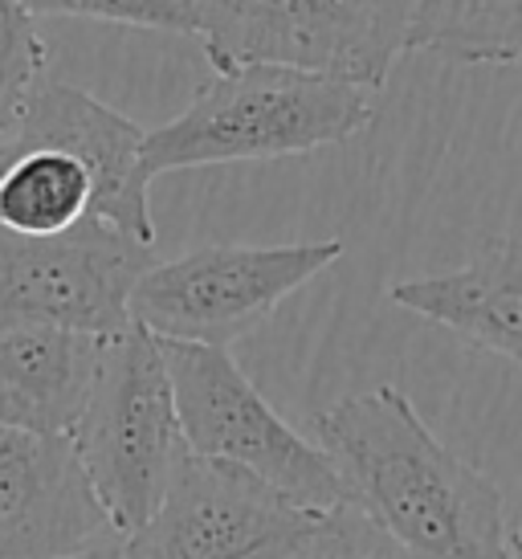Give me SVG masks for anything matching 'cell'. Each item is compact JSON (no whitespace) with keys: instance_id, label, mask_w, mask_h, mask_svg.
Instances as JSON below:
<instances>
[{"instance_id":"1","label":"cell","mask_w":522,"mask_h":559,"mask_svg":"<svg viewBox=\"0 0 522 559\" xmlns=\"http://www.w3.org/2000/svg\"><path fill=\"white\" fill-rule=\"evenodd\" d=\"M347 502L416 559H519L507 498L453 453L396 384L352 392L310 417Z\"/></svg>"},{"instance_id":"2","label":"cell","mask_w":522,"mask_h":559,"mask_svg":"<svg viewBox=\"0 0 522 559\" xmlns=\"http://www.w3.org/2000/svg\"><path fill=\"white\" fill-rule=\"evenodd\" d=\"M147 131L70 82L46 79L0 115V229L54 237L98 217L155 246Z\"/></svg>"},{"instance_id":"3","label":"cell","mask_w":522,"mask_h":559,"mask_svg":"<svg viewBox=\"0 0 522 559\" xmlns=\"http://www.w3.org/2000/svg\"><path fill=\"white\" fill-rule=\"evenodd\" d=\"M371 94L327 79L246 66L213 74L171 123L147 131L143 171L241 164V159H286L359 135L371 123Z\"/></svg>"},{"instance_id":"4","label":"cell","mask_w":522,"mask_h":559,"mask_svg":"<svg viewBox=\"0 0 522 559\" xmlns=\"http://www.w3.org/2000/svg\"><path fill=\"white\" fill-rule=\"evenodd\" d=\"M70 441L115 535H135L188 453L159 340L139 323L103 340Z\"/></svg>"},{"instance_id":"5","label":"cell","mask_w":522,"mask_h":559,"mask_svg":"<svg viewBox=\"0 0 522 559\" xmlns=\"http://www.w3.org/2000/svg\"><path fill=\"white\" fill-rule=\"evenodd\" d=\"M416 0H197V41L216 74L277 66L384 91L408 53Z\"/></svg>"},{"instance_id":"6","label":"cell","mask_w":522,"mask_h":559,"mask_svg":"<svg viewBox=\"0 0 522 559\" xmlns=\"http://www.w3.org/2000/svg\"><path fill=\"white\" fill-rule=\"evenodd\" d=\"M159 352L168 364L188 453L246 469L310 514L352 507L319 441L302 437L274 413V404L229 352L197 343H159Z\"/></svg>"},{"instance_id":"7","label":"cell","mask_w":522,"mask_h":559,"mask_svg":"<svg viewBox=\"0 0 522 559\" xmlns=\"http://www.w3.org/2000/svg\"><path fill=\"white\" fill-rule=\"evenodd\" d=\"M339 258V237L290 246H200L171 262H155L135 282L131 323L159 343L229 352Z\"/></svg>"},{"instance_id":"8","label":"cell","mask_w":522,"mask_h":559,"mask_svg":"<svg viewBox=\"0 0 522 559\" xmlns=\"http://www.w3.org/2000/svg\"><path fill=\"white\" fill-rule=\"evenodd\" d=\"M152 265V246L98 217L54 237L0 229V335L29 326L119 335L131 326V290Z\"/></svg>"},{"instance_id":"9","label":"cell","mask_w":522,"mask_h":559,"mask_svg":"<svg viewBox=\"0 0 522 559\" xmlns=\"http://www.w3.org/2000/svg\"><path fill=\"white\" fill-rule=\"evenodd\" d=\"M323 514L213 457L185 453L155 514L123 539V559H286Z\"/></svg>"},{"instance_id":"10","label":"cell","mask_w":522,"mask_h":559,"mask_svg":"<svg viewBox=\"0 0 522 559\" xmlns=\"http://www.w3.org/2000/svg\"><path fill=\"white\" fill-rule=\"evenodd\" d=\"M119 539L70 437L0 433V559H70Z\"/></svg>"},{"instance_id":"11","label":"cell","mask_w":522,"mask_h":559,"mask_svg":"<svg viewBox=\"0 0 522 559\" xmlns=\"http://www.w3.org/2000/svg\"><path fill=\"white\" fill-rule=\"evenodd\" d=\"M388 298L522 368V237H494L446 274L392 282Z\"/></svg>"},{"instance_id":"12","label":"cell","mask_w":522,"mask_h":559,"mask_svg":"<svg viewBox=\"0 0 522 559\" xmlns=\"http://www.w3.org/2000/svg\"><path fill=\"white\" fill-rule=\"evenodd\" d=\"M103 340L58 326L0 335V433L70 437L94 384Z\"/></svg>"},{"instance_id":"13","label":"cell","mask_w":522,"mask_h":559,"mask_svg":"<svg viewBox=\"0 0 522 559\" xmlns=\"http://www.w3.org/2000/svg\"><path fill=\"white\" fill-rule=\"evenodd\" d=\"M408 49L446 66H519L522 0H416Z\"/></svg>"},{"instance_id":"14","label":"cell","mask_w":522,"mask_h":559,"mask_svg":"<svg viewBox=\"0 0 522 559\" xmlns=\"http://www.w3.org/2000/svg\"><path fill=\"white\" fill-rule=\"evenodd\" d=\"M29 16H91L135 29L197 37V0H16Z\"/></svg>"},{"instance_id":"15","label":"cell","mask_w":522,"mask_h":559,"mask_svg":"<svg viewBox=\"0 0 522 559\" xmlns=\"http://www.w3.org/2000/svg\"><path fill=\"white\" fill-rule=\"evenodd\" d=\"M46 41L33 25V16L16 0H0V115L16 107L33 82L46 79Z\"/></svg>"},{"instance_id":"16","label":"cell","mask_w":522,"mask_h":559,"mask_svg":"<svg viewBox=\"0 0 522 559\" xmlns=\"http://www.w3.org/2000/svg\"><path fill=\"white\" fill-rule=\"evenodd\" d=\"M286 559H416L408 556L396 539H388L371 519L343 507V511L323 514L307 544H298Z\"/></svg>"},{"instance_id":"17","label":"cell","mask_w":522,"mask_h":559,"mask_svg":"<svg viewBox=\"0 0 522 559\" xmlns=\"http://www.w3.org/2000/svg\"><path fill=\"white\" fill-rule=\"evenodd\" d=\"M70 559H123V544H119V539H107V544H98V547H91V551L70 556Z\"/></svg>"},{"instance_id":"18","label":"cell","mask_w":522,"mask_h":559,"mask_svg":"<svg viewBox=\"0 0 522 559\" xmlns=\"http://www.w3.org/2000/svg\"><path fill=\"white\" fill-rule=\"evenodd\" d=\"M514 556H519V559H522V527H519V531H514Z\"/></svg>"}]
</instances>
